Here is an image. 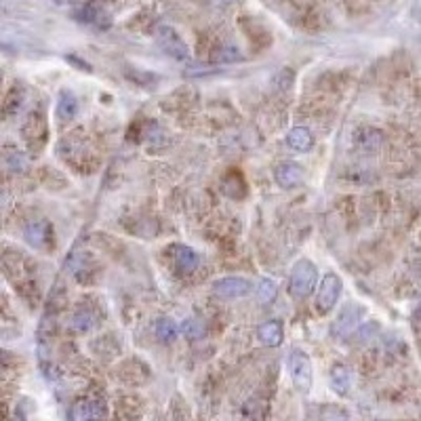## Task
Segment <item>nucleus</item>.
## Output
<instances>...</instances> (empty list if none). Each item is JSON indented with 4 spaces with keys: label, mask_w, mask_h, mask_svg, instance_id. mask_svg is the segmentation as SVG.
<instances>
[{
    "label": "nucleus",
    "mask_w": 421,
    "mask_h": 421,
    "mask_svg": "<svg viewBox=\"0 0 421 421\" xmlns=\"http://www.w3.org/2000/svg\"><path fill=\"white\" fill-rule=\"evenodd\" d=\"M23 234H25V240L36 248H47L53 240V228H51V223L44 221V219L30 221L25 226Z\"/></svg>",
    "instance_id": "9d476101"
},
{
    "label": "nucleus",
    "mask_w": 421,
    "mask_h": 421,
    "mask_svg": "<svg viewBox=\"0 0 421 421\" xmlns=\"http://www.w3.org/2000/svg\"><path fill=\"white\" fill-rule=\"evenodd\" d=\"M274 179L283 190H293V188L301 186V181H303V168L297 162H291V160L280 162L274 168Z\"/></svg>",
    "instance_id": "1a4fd4ad"
},
{
    "label": "nucleus",
    "mask_w": 421,
    "mask_h": 421,
    "mask_svg": "<svg viewBox=\"0 0 421 421\" xmlns=\"http://www.w3.org/2000/svg\"><path fill=\"white\" fill-rule=\"evenodd\" d=\"M236 3L238 0H213V5H217V7H232Z\"/></svg>",
    "instance_id": "5701e85b"
},
{
    "label": "nucleus",
    "mask_w": 421,
    "mask_h": 421,
    "mask_svg": "<svg viewBox=\"0 0 421 421\" xmlns=\"http://www.w3.org/2000/svg\"><path fill=\"white\" fill-rule=\"evenodd\" d=\"M266 419V403L251 398L242 409V421H264Z\"/></svg>",
    "instance_id": "f3484780"
},
{
    "label": "nucleus",
    "mask_w": 421,
    "mask_h": 421,
    "mask_svg": "<svg viewBox=\"0 0 421 421\" xmlns=\"http://www.w3.org/2000/svg\"><path fill=\"white\" fill-rule=\"evenodd\" d=\"M287 369L291 375L293 385L297 387V392L301 394H307L312 390V381H314V371H312V360L303 350L295 348L289 352L287 356Z\"/></svg>",
    "instance_id": "f03ea898"
},
{
    "label": "nucleus",
    "mask_w": 421,
    "mask_h": 421,
    "mask_svg": "<svg viewBox=\"0 0 421 421\" xmlns=\"http://www.w3.org/2000/svg\"><path fill=\"white\" fill-rule=\"evenodd\" d=\"M76 114H78V99L72 91L64 89L60 93V101H58V118L62 123H70L76 118Z\"/></svg>",
    "instance_id": "4468645a"
},
{
    "label": "nucleus",
    "mask_w": 421,
    "mask_h": 421,
    "mask_svg": "<svg viewBox=\"0 0 421 421\" xmlns=\"http://www.w3.org/2000/svg\"><path fill=\"white\" fill-rule=\"evenodd\" d=\"M278 295V285L274 283V280L270 278H264L261 283L257 285V299L261 305H270Z\"/></svg>",
    "instance_id": "a211bd4d"
},
{
    "label": "nucleus",
    "mask_w": 421,
    "mask_h": 421,
    "mask_svg": "<svg viewBox=\"0 0 421 421\" xmlns=\"http://www.w3.org/2000/svg\"><path fill=\"white\" fill-rule=\"evenodd\" d=\"M364 316V307L360 303H348L342 307V312L337 314L333 322V335L340 337V340H348L350 335L360 327V320Z\"/></svg>",
    "instance_id": "39448f33"
},
{
    "label": "nucleus",
    "mask_w": 421,
    "mask_h": 421,
    "mask_svg": "<svg viewBox=\"0 0 421 421\" xmlns=\"http://www.w3.org/2000/svg\"><path fill=\"white\" fill-rule=\"evenodd\" d=\"M171 261H173V268L179 276H190L201 266L199 253H196L192 246H186V244H173L171 246Z\"/></svg>",
    "instance_id": "0eeeda50"
},
{
    "label": "nucleus",
    "mask_w": 421,
    "mask_h": 421,
    "mask_svg": "<svg viewBox=\"0 0 421 421\" xmlns=\"http://www.w3.org/2000/svg\"><path fill=\"white\" fill-rule=\"evenodd\" d=\"M352 142L356 146V150L364 152V154H373L381 148L383 144V133L375 127H369V125H360L354 129L352 133Z\"/></svg>",
    "instance_id": "6e6552de"
},
{
    "label": "nucleus",
    "mask_w": 421,
    "mask_h": 421,
    "mask_svg": "<svg viewBox=\"0 0 421 421\" xmlns=\"http://www.w3.org/2000/svg\"><path fill=\"white\" fill-rule=\"evenodd\" d=\"M318 280V270L310 259H299L291 268V278H289V293L295 299H305L316 287Z\"/></svg>",
    "instance_id": "f257e3e1"
},
{
    "label": "nucleus",
    "mask_w": 421,
    "mask_h": 421,
    "mask_svg": "<svg viewBox=\"0 0 421 421\" xmlns=\"http://www.w3.org/2000/svg\"><path fill=\"white\" fill-rule=\"evenodd\" d=\"M9 421H25V415H23L21 411H15V413H13V417H11Z\"/></svg>",
    "instance_id": "b1692460"
},
{
    "label": "nucleus",
    "mask_w": 421,
    "mask_h": 421,
    "mask_svg": "<svg viewBox=\"0 0 421 421\" xmlns=\"http://www.w3.org/2000/svg\"><path fill=\"white\" fill-rule=\"evenodd\" d=\"M105 415H107L105 403L99 398L87 400L80 407V421H103Z\"/></svg>",
    "instance_id": "dca6fc26"
},
{
    "label": "nucleus",
    "mask_w": 421,
    "mask_h": 421,
    "mask_svg": "<svg viewBox=\"0 0 421 421\" xmlns=\"http://www.w3.org/2000/svg\"><path fill=\"white\" fill-rule=\"evenodd\" d=\"M5 164H7V168H9L11 173H17V171H21V168H25V158H23L21 152L7 154L5 156Z\"/></svg>",
    "instance_id": "4be33fe9"
},
{
    "label": "nucleus",
    "mask_w": 421,
    "mask_h": 421,
    "mask_svg": "<svg viewBox=\"0 0 421 421\" xmlns=\"http://www.w3.org/2000/svg\"><path fill=\"white\" fill-rule=\"evenodd\" d=\"M154 333H156V337H158V342H162V344H171V342H175L177 337H179L181 327H179L173 318L162 316V318L156 320V324H154Z\"/></svg>",
    "instance_id": "2eb2a0df"
},
{
    "label": "nucleus",
    "mask_w": 421,
    "mask_h": 421,
    "mask_svg": "<svg viewBox=\"0 0 421 421\" xmlns=\"http://www.w3.org/2000/svg\"><path fill=\"white\" fill-rule=\"evenodd\" d=\"M329 383H331V390L335 392V394L348 396L350 390H352V371L342 362L333 364L331 375H329Z\"/></svg>",
    "instance_id": "f8f14e48"
},
{
    "label": "nucleus",
    "mask_w": 421,
    "mask_h": 421,
    "mask_svg": "<svg viewBox=\"0 0 421 421\" xmlns=\"http://www.w3.org/2000/svg\"><path fill=\"white\" fill-rule=\"evenodd\" d=\"M415 318H417V320H421V303L417 305V310H415Z\"/></svg>",
    "instance_id": "393cba45"
},
{
    "label": "nucleus",
    "mask_w": 421,
    "mask_h": 421,
    "mask_svg": "<svg viewBox=\"0 0 421 421\" xmlns=\"http://www.w3.org/2000/svg\"><path fill=\"white\" fill-rule=\"evenodd\" d=\"M257 337L259 342L268 348H280L285 342V329H283V322L272 318V320H266L259 324L257 329Z\"/></svg>",
    "instance_id": "9b49d317"
},
{
    "label": "nucleus",
    "mask_w": 421,
    "mask_h": 421,
    "mask_svg": "<svg viewBox=\"0 0 421 421\" xmlns=\"http://www.w3.org/2000/svg\"><path fill=\"white\" fill-rule=\"evenodd\" d=\"M213 291L221 299H242L251 293V283L242 276H226L215 280Z\"/></svg>",
    "instance_id": "423d86ee"
},
{
    "label": "nucleus",
    "mask_w": 421,
    "mask_h": 421,
    "mask_svg": "<svg viewBox=\"0 0 421 421\" xmlns=\"http://www.w3.org/2000/svg\"><path fill=\"white\" fill-rule=\"evenodd\" d=\"M344 293V280L340 274L335 272H329L322 276L320 280V287L316 291V310L318 314H329L333 312V307L337 305Z\"/></svg>",
    "instance_id": "7ed1b4c3"
},
{
    "label": "nucleus",
    "mask_w": 421,
    "mask_h": 421,
    "mask_svg": "<svg viewBox=\"0 0 421 421\" xmlns=\"http://www.w3.org/2000/svg\"><path fill=\"white\" fill-rule=\"evenodd\" d=\"M179 327H181V335H186L188 340H199V337H203V324L196 318H186Z\"/></svg>",
    "instance_id": "412c9836"
},
{
    "label": "nucleus",
    "mask_w": 421,
    "mask_h": 421,
    "mask_svg": "<svg viewBox=\"0 0 421 421\" xmlns=\"http://www.w3.org/2000/svg\"><path fill=\"white\" fill-rule=\"evenodd\" d=\"M72 324H74V329H76V331L84 333V331H89V329H93V327H95V316H93L89 310H84V307H80V310L74 314Z\"/></svg>",
    "instance_id": "6ab92c4d"
},
{
    "label": "nucleus",
    "mask_w": 421,
    "mask_h": 421,
    "mask_svg": "<svg viewBox=\"0 0 421 421\" xmlns=\"http://www.w3.org/2000/svg\"><path fill=\"white\" fill-rule=\"evenodd\" d=\"M238 60H242V55H240L238 47H234V44H226V47H221L217 51V62L219 64H234Z\"/></svg>",
    "instance_id": "aec40b11"
},
{
    "label": "nucleus",
    "mask_w": 421,
    "mask_h": 421,
    "mask_svg": "<svg viewBox=\"0 0 421 421\" xmlns=\"http://www.w3.org/2000/svg\"><path fill=\"white\" fill-rule=\"evenodd\" d=\"M314 135L310 129H305V127H295L287 133V144L291 150L295 152H310L314 148Z\"/></svg>",
    "instance_id": "ddd939ff"
},
{
    "label": "nucleus",
    "mask_w": 421,
    "mask_h": 421,
    "mask_svg": "<svg viewBox=\"0 0 421 421\" xmlns=\"http://www.w3.org/2000/svg\"><path fill=\"white\" fill-rule=\"evenodd\" d=\"M156 40H158L160 49L168 55V58H173L177 62H186L190 58V49L183 42V38L175 32V27H171V25H158Z\"/></svg>",
    "instance_id": "20e7f679"
}]
</instances>
